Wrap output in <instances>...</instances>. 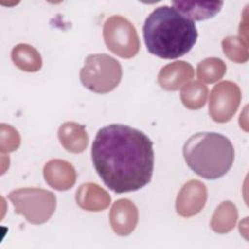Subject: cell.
Returning a JSON list of instances; mask_svg holds the SVG:
<instances>
[{"label":"cell","mask_w":249,"mask_h":249,"mask_svg":"<svg viewBox=\"0 0 249 249\" xmlns=\"http://www.w3.org/2000/svg\"><path fill=\"white\" fill-rule=\"evenodd\" d=\"M91 160L110 190L118 194L134 192L151 181L155 161L153 142L134 127L112 124L97 131Z\"/></svg>","instance_id":"obj_1"},{"label":"cell","mask_w":249,"mask_h":249,"mask_svg":"<svg viewBox=\"0 0 249 249\" xmlns=\"http://www.w3.org/2000/svg\"><path fill=\"white\" fill-rule=\"evenodd\" d=\"M197 36L195 21L166 5L156 8L143 25L147 50L164 59H174L189 53Z\"/></svg>","instance_id":"obj_2"},{"label":"cell","mask_w":249,"mask_h":249,"mask_svg":"<svg viewBox=\"0 0 249 249\" xmlns=\"http://www.w3.org/2000/svg\"><path fill=\"white\" fill-rule=\"evenodd\" d=\"M183 156L188 166L198 176L215 180L231 167L234 149L230 139L217 132H198L184 144Z\"/></svg>","instance_id":"obj_3"},{"label":"cell","mask_w":249,"mask_h":249,"mask_svg":"<svg viewBox=\"0 0 249 249\" xmlns=\"http://www.w3.org/2000/svg\"><path fill=\"white\" fill-rule=\"evenodd\" d=\"M122 76L120 62L106 53L89 55L80 71V80L84 87L96 93H107L115 89Z\"/></svg>","instance_id":"obj_4"},{"label":"cell","mask_w":249,"mask_h":249,"mask_svg":"<svg viewBox=\"0 0 249 249\" xmlns=\"http://www.w3.org/2000/svg\"><path fill=\"white\" fill-rule=\"evenodd\" d=\"M15 212L21 214L32 224L47 222L56 207V197L53 193L38 188H24L12 191L9 196Z\"/></svg>","instance_id":"obj_5"},{"label":"cell","mask_w":249,"mask_h":249,"mask_svg":"<svg viewBox=\"0 0 249 249\" xmlns=\"http://www.w3.org/2000/svg\"><path fill=\"white\" fill-rule=\"evenodd\" d=\"M103 37L107 48L123 58L137 54L140 42L133 24L122 16H112L104 23Z\"/></svg>","instance_id":"obj_6"},{"label":"cell","mask_w":249,"mask_h":249,"mask_svg":"<svg viewBox=\"0 0 249 249\" xmlns=\"http://www.w3.org/2000/svg\"><path fill=\"white\" fill-rule=\"evenodd\" d=\"M241 101L239 87L223 81L213 87L209 96V115L217 123H227L235 114Z\"/></svg>","instance_id":"obj_7"},{"label":"cell","mask_w":249,"mask_h":249,"mask_svg":"<svg viewBox=\"0 0 249 249\" xmlns=\"http://www.w3.org/2000/svg\"><path fill=\"white\" fill-rule=\"evenodd\" d=\"M207 199L205 185L197 180L187 182L176 198V211L182 217H191L204 207Z\"/></svg>","instance_id":"obj_8"},{"label":"cell","mask_w":249,"mask_h":249,"mask_svg":"<svg viewBox=\"0 0 249 249\" xmlns=\"http://www.w3.org/2000/svg\"><path fill=\"white\" fill-rule=\"evenodd\" d=\"M109 218L111 227L117 234L128 235L137 225L138 210L129 199H118L112 205Z\"/></svg>","instance_id":"obj_9"},{"label":"cell","mask_w":249,"mask_h":249,"mask_svg":"<svg viewBox=\"0 0 249 249\" xmlns=\"http://www.w3.org/2000/svg\"><path fill=\"white\" fill-rule=\"evenodd\" d=\"M44 177L52 188L58 191H65L75 184L76 171L65 160H52L44 166Z\"/></svg>","instance_id":"obj_10"},{"label":"cell","mask_w":249,"mask_h":249,"mask_svg":"<svg viewBox=\"0 0 249 249\" xmlns=\"http://www.w3.org/2000/svg\"><path fill=\"white\" fill-rule=\"evenodd\" d=\"M194 68L188 62L179 60L163 66L159 75L160 86L166 90H177L194 77Z\"/></svg>","instance_id":"obj_11"},{"label":"cell","mask_w":249,"mask_h":249,"mask_svg":"<svg viewBox=\"0 0 249 249\" xmlns=\"http://www.w3.org/2000/svg\"><path fill=\"white\" fill-rule=\"evenodd\" d=\"M77 204L88 211H102L111 202L108 193L95 183H86L80 186L76 193Z\"/></svg>","instance_id":"obj_12"},{"label":"cell","mask_w":249,"mask_h":249,"mask_svg":"<svg viewBox=\"0 0 249 249\" xmlns=\"http://www.w3.org/2000/svg\"><path fill=\"white\" fill-rule=\"evenodd\" d=\"M173 8L191 20H204L215 17L222 9V1H173Z\"/></svg>","instance_id":"obj_13"},{"label":"cell","mask_w":249,"mask_h":249,"mask_svg":"<svg viewBox=\"0 0 249 249\" xmlns=\"http://www.w3.org/2000/svg\"><path fill=\"white\" fill-rule=\"evenodd\" d=\"M58 138L61 145L71 153H82L89 144L85 126L74 122H67L60 125Z\"/></svg>","instance_id":"obj_14"},{"label":"cell","mask_w":249,"mask_h":249,"mask_svg":"<svg viewBox=\"0 0 249 249\" xmlns=\"http://www.w3.org/2000/svg\"><path fill=\"white\" fill-rule=\"evenodd\" d=\"M15 65L25 72H36L42 66V58L36 49L27 44H18L12 50Z\"/></svg>","instance_id":"obj_15"},{"label":"cell","mask_w":249,"mask_h":249,"mask_svg":"<svg viewBox=\"0 0 249 249\" xmlns=\"http://www.w3.org/2000/svg\"><path fill=\"white\" fill-rule=\"evenodd\" d=\"M237 216L235 205L229 200L224 201L216 208L210 226L212 230L218 233H227L234 228Z\"/></svg>","instance_id":"obj_16"},{"label":"cell","mask_w":249,"mask_h":249,"mask_svg":"<svg viewBox=\"0 0 249 249\" xmlns=\"http://www.w3.org/2000/svg\"><path fill=\"white\" fill-rule=\"evenodd\" d=\"M207 94L208 89L204 84L199 81H192L182 86L180 97L185 107L196 110L205 105Z\"/></svg>","instance_id":"obj_17"},{"label":"cell","mask_w":249,"mask_h":249,"mask_svg":"<svg viewBox=\"0 0 249 249\" xmlns=\"http://www.w3.org/2000/svg\"><path fill=\"white\" fill-rule=\"evenodd\" d=\"M227 70L225 62L217 57H208L198 63L196 67L197 78L205 83L212 84L223 78Z\"/></svg>","instance_id":"obj_18"},{"label":"cell","mask_w":249,"mask_h":249,"mask_svg":"<svg viewBox=\"0 0 249 249\" xmlns=\"http://www.w3.org/2000/svg\"><path fill=\"white\" fill-rule=\"evenodd\" d=\"M225 54L236 63H244L248 60V42L238 36H228L222 41Z\"/></svg>","instance_id":"obj_19"},{"label":"cell","mask_w":249,"mask_h":249,"mask_svg":"<svg viewBox=\"0 0 249 249\" xmlns=\"http://www.w3.org/2000/svg\"><path fill=\"white\" fill-rule=\"evenodd\" d=\"M20 144V137L16 129L10 125H1V151L12 152L18 149Z\"/></svg>","instance_id":"obj_20"}]
</instances>
